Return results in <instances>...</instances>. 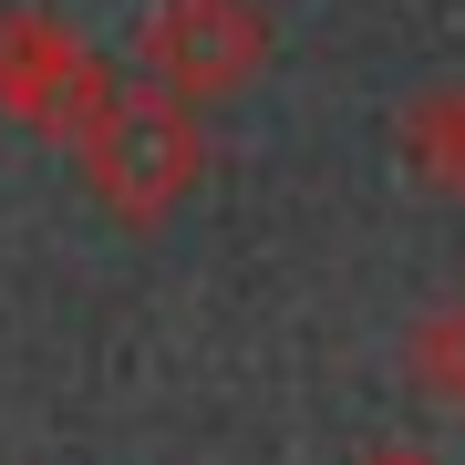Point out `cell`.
<instances>
[{"instance_id": "3", "label": "cell", "mask_w": 465, "mask_h": 465, "mask_svg": "<svg viewBox=\"0 0 465 465\" xmlns=\"http://www.w3.org/2000/svg\"><path fill=\"white\" fill-rule=\"evenodd\" d=\"M104 94H114V63H104L63 11H0V114L11 124L73 145Z\"/></svg>"}, {"instance_id": "6", "label": "cell", "mask_w": 465, "mask_h": 465, "mask_svg": "<svg viewBox=\"0 0 465 465\" xmlns=\"http://www.w3.org/2000/svg\"><path fill=\"white\" fill-rule=\"evenodd\" d=\"M455 311H465V300H455Z\"/></svg>"}, {"instance_id": "4", "label": "cell", "mask_w": 465, "mask_h": 465, "mask_svg": "<svg viewBox=\"0 0 465 465\" xmlns=\"http://www.w3.org/2000/svg\"><path fill=\"white\" fill-rule=\"evenodd\" d=\"M393 166L424 197H465V84H434L393 114Z\"/></svg>"}, {"instance_id": "5", "label": "cell", "mask_w": 465, "mask_h": 465, "mask_svg": "<svg viewBox=\"0 0 465 465\" xmlns=\"http://www.w3.org/2000/svg\"><path fill=\"white\" fill-rule=\"evenodd\" d=\"M362 465H445V455H424V445H372Z\"/></svg>"}, {"instance_id": "2", "label": "cell", "mask_w": 465, "mask_h": 465, "mask_svg": "<svg viewBox=\"0 0 465 465\" xmlns=\"http://www.w3.org/2000/svg\"><path fill=\"white\" fill-rule=\"evenodd\" d=\"M269 73V11L259 0H155L134 32V84L176 94V104H228Z\"/></svg>"}, {"instance_id": "1", "label": "cell", "mask_w": 465, "mask_h": 465, "mask_svg": "<svg viewBox=\"0 0 465 465\" xmlns=\"http://www.w3.org/2000/svg\"><path fill=\"white\" fill-rule=\"evenodd\" d=\"M73 166H84V186L124 217V228H166V217L197 197V176H207V124H197V104L114 73V94L84 114V134H73Z\"/></svg>"}]
</instances>
